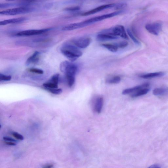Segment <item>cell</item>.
<instances>
[{"label": "cell", "mask_w": 168, "mask_h": 168, "mask_svg": "<svg viewBox=\"0 0 168 168\" xmlns=\"http://www.w3.org/2000/svg\"><path fill=\"white\" fill-rule=\"evenodd\" d=\"M48 92L55 95H60L62 92V90L60 88H45Z\"/></svg>", "instance_id": "cell-19"}, {"label": "cell", "mask_w": 168, "mask_h": 168, "mask_svg": "<svg viewBox=\"0 0 168 168\" xmlns=\"http://www.w3.org/2000/svg\"><path fill=\"white\" fill-rule=\"evenodd\" d=\"M40 54L38 51L35 52L29 58L26 62L27 66L36 64L39 60Z\"/></svg>", "instance_id": "cell-11"}, {"label": "cell", "mask_w": 168, "mask_h": 168, "mask_svg": "<svg viewBox=\"0 0 168 168\" xmlns=\"http://www.w3.org/2000/svg\"><path fill=\"white\" fill-rule=\"evenodd\" d=\"M150 86L149 84L145 83L141 86H139L134 87L127 89L123 91L122 94L124 95H128L132 94L138 90L144 87H148Z\"/></svg>", "instance_id": "cell-13"}, {"label": "cell", "mask_w": 168, "mask_h": 168, "mask_svg": "<svg viewBox=\"0 0 168 168\" xmlns=\"http://www.w3.org/2000/svg\"><path fill=\"white\" fill-rule=\"evenodd\" d=\"M80 9V8L79 6H74L66 8L64 9V10L69 12H74L79 11Z\"/></svg>", "instance_id": "cell-27"}, {"label": "cell", "mask_w": 168, "mask_h": 168, "mask_svg": "<svg viewBox=\"0 0 168 168\" xmlns=\"http://www.w3.org/2000/svg\"><path fill=\"white\" fill-rule=\"evenodd\" d=\"M5 144L7 145H11V146H15L16 145V144L14 143H13V142H6L5 143Z\"/></svg>", "instance_id": "cell-31"}, {"label": "cell", "mask_w": 168, "mask_h": 168, "mask_svg": "<svg viewBox=\"0 0 168 168\" xmlns=\"http://www.w3.org/2000/svg\"><path fill=\"white\" fill-rule=\"evenodd\" d=\"M153 94L156 96H163L168 94V88H158L154 89Z\"/></svg>", "instance_id": "cell-15"}, {"label": "cell", "mask_w": 168, "mask_h": 168, "mask_svg": "<svg viewBox=\"0 0 168 168\" xmlns=\"http://www.w3.org/2000/svg\"><path fill=\"white\" fill-rule=\"evenodd\" d=\"M127 31L129 36L135 44L138 45H139L141 44L140 42L134 37L129 29H128Z\"/></svg>", "instance_id": "cell-20"}, {"label": "cell", "mask_w": 168, "mask_h": 168, "mask_svg": "<svg viewBox=\"0 0 168 168\" xmlns=\"http://www.w3.org/2000/svg\"><path fill=\"white\" fill-rule=\"evenodd\" d=\"M27 20L25 17H20L17 18L7 19L1 21L0 25L4 26L11 24H15L22 23Z\"/></svg>", "instance_id": "cell-10"}, {"label": "cell", "mask_w": 168, "mask_h": 168, "mask_svg": "<svg viewBox=\"0 0 168 168\" xmlns=\"http://www.w3.org/2000/svg\"><path fill=\"white\" fill-rule=\"evenodd\" d=\"M118 48H124L127 47L128 45V42L126 41H122L114 44Z\"/></svg>", "instance_id": "cell-26"}, {"label": "cell", "mask_w": 168, "mask_h": 168, "mask_svg": "<svg viewBox=\"0 0 168 168\" xmlns=\"http://www.w3.org/2000/svg\"><path fill=\"white\" fill-rule=\"evenodd\" d=\"M33 8L27 6H21L19 8L7 9L0 12V14L5 16H15L32 12Z\"/></svg>", "instance_id": "cell-3"}, {"label": "cell", "mask_w": 168, "mask_h": 168, "mask_svg": "<svg viewBox=\"0 0 168 168\" xmlns=\"http://www.w3.org/2000/svg\"><path fill=\"white\" fill-rule=\"evenodd\" d=\"M73 43L75 46L81 48H86L90 44L91 39L88 38H81L74 40Z\"/></svg>", "instance_id": "cell-9"}, {"label": "cell", "mask_w": 168, "mask_h": 168, "mask_svg": "<svg viewBox=\"0 0 168 168\" xmlns=\"http://www.w3.org/2000/svg\"><path fill=\"white\" fill-rule=\"evenodd\" d=\"M13 136L17 139L23 140L24 137L23 136L17 132H13L12 134Z\"/></svg>", "instance_id": "cell-28"}, {"label": "cell", "mask_w": 168, "mask_h": 168, "mask_svg": "<svg viewBox=\"0 0 168 168\" xmlns=\"http://www.w3.org/2000/svg\"><path fill=\"white\" fill-rule=\"evenodd\" d=\"M12 79V76L10 75H6L2 73L0 74V81H8Z\"/></svg>", "instance_id": "cell-25"}, {"label": "cell", "mask_w": 168, "mask_h": 168, "mask_svg": "<svg viewBox=\"0 0 168 168\" xmlns=\"http://www.w3.org/2000/svg\"><path fill=\"white\" fill-rule=\"evenodd\" d=\"M16 1H20L21 2L20 3L21 4L23 5L36 2L39 1L40 0H6L7 2H12Z\"/></svg>", "instance_id": "cell-21"}, {"label": "cell", "mask_w": 168, "mask_h": 168, "mask_svg": "<svg viewBox=\"0 0 168 168\" xmlns=\"http://www.w3.org/2000/svg\"><path fill=\"white\" fill-rule=\"evenodd\" d=\"M60 75L59 74H57L53 75L51 78L50 81L54 84L58 85Z\"/></svg>", "instance_id": "cell-23"}, {"label": "cell", "mask_w": 168, "mask_h": 168, "mask_svg": "<svg viewBox=\"0 0 168 168\" xmlns=\"http://www.w3.org/2000/svg\"><path fill=\"white\" fill-rule=\"evenodd\" d=\"M116 4H115L112 3L100 6L94 9L83 13L82 14V16H87L93 15L103 10L114 8L116 7Z\"/></svg>", "instance_id": "cell-8"}, {"label": "cell", "mask_w": 168, "mask_h": 168, "mask_svg": "<svg viewBox=\"0 0 168 168\" xmlns=\"http://www.w3.org/2000/svg\"><path fill=\"white\" fill-rule=\"evenodd\" d=\"M117 36L109 34L102 33L98 34L97 37V40L98 41H106L117 39Z\"/></svg>", "instance_id": "cell-12"}, {"label": "cell", "mask_w": 168, "mask_h": 168, "mask_svg": "<svg viewBox=\"0 0 168 168\" xmlns=\"http://www.w3.org/2000/svg\"><path fill=\"white\" fill-rule=\"evenodd\" d=\"M103 105V99L99 97L97 99L95 105V109L98 113H100L102 111Z\"/></svg>", "instance_id": "cell-17"}, {"label": "cell", "mask_w": 168, "mask_h": 168, "mask_svg": "<svg viewBox=\"0 0 168 168\" xmlns=\"http://www.w3.org/2000/svg\"><path fill=\"white\" fill-rule=\"evenodd\" d=\"M149 168H161L160 166L158 164H154L151 165Z\"/></svg>", "instance_id": "cell-30"}, {"label": "cell", "mask_w": 168, "mask_h": 168, "mask_svg": "<svg viewBox=\"0 0 168 168\" xmlns=\"http://www.w3.org/2000/svg\"><path fill=\"white\" fill-rule=\"evenodd\" d=\"M60 51L62 54L71 62L76 61L82 55L77 47L71 45L67 44L63 45Z\"/></svg>", "instance_id": "cell-1"}, {"label": "cell", "mask_w": 168, "mask_h": 168, "mask_svg": "<svg viewBox=\"0 0 168 168\" xmlns=\"http://www.w3.org/2000/svg\"><path fill=\"white\" fill-rule=\"evenodd\" d=\"M53 166V165L52 164H48L47 165H45L43 167L44 168H51Z\"/></svg>", "instance_id": "cell-32"}, {"label": "cell", "mask_w": 168, "mask_h": 168, "mask_svg": "<svg viewBox=\"0 0 168 168\" xmlns=\"http://www.w3.org/2000/svg\"><path fill=\"white\" fill-rule=\"evenodd\" d=\"M3 139L4 140L7 141H9L13 142H17V141L16 140H15V139H14L11 138L4 137H3Z\"/></svg>", "instance_id": "cell-29"}, {"label": "cell", "mask_w": 168, "mask_h": 168, "mask_svg": "<svg viewBox=\"0 0 168 168\" xmlns=\"http://www.w3.org/2000/svg\"><path fill=\"white\" fill-rule=\"evenodd\" d=\"M123 12L122 11H118L110 13L107 14L87 19L83 22H81L83 27H85L89 25L94 24L96 23L100 22V21L115 17L120 14Z\"/></svg>", "instance_id": "cell-4"}, {"label": "cell", "mask_w": 168, "mask_h": 168, "mask_svg": "<svg viewBox=\"0 0 168 168\" xmlns=\"http://www.w3.org/2000/svg\"><path fill=\"white\" fill-rule=\"evenodd\" d=\"M145 28L147 31L150 34L157 36L162 31V24L160 22H155L147 24Z\"/></svg>", "instance_id": "cell-7"}, {"label": "cell", "mask_w": 168, "mask_h": 168, "mask_svg": "<svg viewBox=\"0 0 168 168\" xmlns=\"http://www.w3.org/2000/svg\"><path fill=\"white\" fill-rule=\"evenodd\" d=\"M100 1H104V0H100Z\"/></svg>", "instance_id": "cell-33"}, {"label": "cell", "mask_w": 168, "mask_h": 168, "mask_svg": "<svg viewBox=\"0 0 168 168\" xmlns=\"http://www.w3.org/2000/svg\"><path fill=\"white\" fill-rule=\"evenodd\" d=\"M121 81V79L120 76H117L114 77L107 81V82L110 84H117L119 83Z\"/></svg>", "instance_id": "cell-22"}, {"label": "cell", "mask_w": 168, "mask_h": 168, "mask_svg": "<svg viewBox=\"0 0 168 168\" xmlns=\"http://www.w3.org/2000/svg\"><path fill=\"white\" fill-rule=\"evenodd\" d=\"M60 69L61 72L65 74L66 78L75 77L78 69L77 67L75 64L68 61L62 62L60 65Z\"/></svg>", "instance_id": "cell-2"}, {"label": "cell", "mask_w": 168, "mask_h": 168, "mask_svg": "<svg viewBox=\"0 0 168 168\" xmlns=\"http://www.w3.org/2000/svg\"><path fill=\"white\" fill-rule=\"evenodd\" d=\"M103 33L109 34L117 37L120 36L125 39H129V38L125 32L124 28L122 25H117L111 29L105 31Z\"/></svg>", "instance_id": "cell-5"}, {"label": "cell", "mask_w": 168, "mask_h": 168, "mask_svg": "<svg viewBox=\"0 0 168 168\" xmlns=\"http://www.w3.org/2000/svg\"><path fill=\"white\" fill-rule=\"evenodd\" d=\"M102 45L111 52H116L118 50V48L114 44H104Z\"/></svg>", "instance_id": "cell-18"}, {"label": "cell", "mask_w": 168, "mask_h": 168, "mask_svg": "<svg viewBox=\"0 0 168 168\" xmlns=\"http://www.w3.org/2000/svg\"><path fill=\"white\" fill-rule=\"evenodd\" d=\"M29 72L38 74H43L44 73L43 70L36 68H30L28 69Z\"/></svg>", "instance_id": "cell-24"}, {"label": "cell", "mask_w": 168, "mask_h": 168, "mask_svg": "<svg viewBox=\"0 0 168 168\" xmlns=\"http://www.w3.org/2000/svg\"><path fill=\"white\" fill-rule=\"evenodd\" d=\"M148 87H144L138 90L132 94L131 97L133 98L136 97L147 94L150 90Z\"/></svg>", "instance_id": "cell-16"}, {"label": "cell", "mask_w": 168, "mask_h": 168, "mask_svg": "<svg viewBox=\"0 0 168 168\" xmlns=\"http://www.w3.org/2000/svg\"><path fill=\"white\" fill-rule=\"evenodd\" d=\"M51 30L50 29L39 30H30L19 32L15 34L18 37L30 36L41 34L47 32Z\"/></svg>", "instance_id": "cell-6"}, {"label": "cell", "mask_w": 168, "mask_h": 168, "mask_svg": "<svg viewBox=\"0 0 168 168\" xmlns=\"http://www.w3.org/2000/svg\"><path fill=\"white\" fill-rule=\"evenodd\" d=\"M165 75V73L164 72H159L150 73L141 75L139 77H140L144 79H148L162 77L164 76Z\"/></svg>", "instance_id": "cell-14"}]
</instances>
